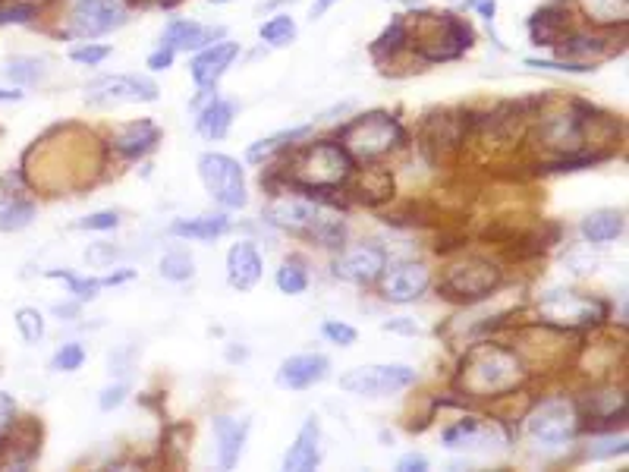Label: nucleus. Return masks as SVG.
I'll return each mask as SVG.
<instances>
[{
	"label": "nucleus",
	"instance_id": "nucleus-1",
	"mask_svg": "<svg viewBox=\"0 0 629 472\" xmlns=\"http://www.w3.org/2000/svg\"><path fill=\"white\" fill-rule=\"evenodd\" d=\"M523 375V362L516 359V353L485 343V347H475L463 359L460 384L475 397H497L504 391H513L523 381Z\"/></svg>",
	"mask_w": 629,
	"mask_h": 472
},
{
	"label": "nucleus",
	"instance_id": "nucleus-2",
	"mask_svg": "<svg viewBox=\"0 0 629 472\" xmlns=\"http://www.w3.org/2000/svg\"><path fill=\"white\" fill-rule=\"evenodd\" d=\"M290 174L306 189H334L353 174V158L337 142H312L296 155Z\"/></svg>",
	"mask_w": 629,
	"mask_h": 472
},
{
	"label": "nucleus",
	"instance_id": "nucleus-3",
	"mask_svg": "<svg viewBox=\"0 0 629 472\" xmlns=\"http://www.w3.org/2000/svg\"><path fill=\"white\" fill-rule=\"evenodd\" d=\"M265 218L271 224H277V227L290 230V233H312L321 246H337V243H343V236H346L340 218H331V214H324L312 202H299V199L274 202Z\"/></svg>",
	"mask_w": 629,
	"mask_h": 472
},
{
	"label": "nucleus",
	"instance_id": "nucleus-4",
	"mask_svg": "<svg viewBox=\"0 0 629 472\" xmlns=\"http://www.w3.org/2000/svg\"><path fill=\"white\" fill-rule=\"evenodd\" d=\"M340 139H343L340 145L350 152V158H381L403 139V130L390 114L375 111V114L356 117L340 133Z\"/></svg>",
	"mask_w": 629,
	"mask_h": 472
},
{
	"label": "nucleus",
	"instance_id": "nucleus-5",
	"mask_svg": "<svg viewBox=\"0 0 629 472\" xmlns=\"http://www.w3.org/2000/svg\"><path fill=\"white\" fill-rule=\"evenodd\" d=\"M199 177L208 189V196L221 208H246L249 189H246V174L240 161H233L230 155L208 152L199 158Z\"/></svg>",
	"mask_w": 629,
	"mask_h": 472
},
{
	"label": "nucleus",
	"instance_id": "nucleus-6",
	"mask_svg": "<svg viewBox=\"0 0 629 472\" xmlns=\"http://www.w3.org/2000/svg\"><path fill=\"white\" fill-rule=\"evenodd\" d=\"M526 432L541 447H563L570 444L579 432V413L570 400L554 397L538 403L526 419Z\"/></svg>",
	"mask_w": 629,
	"mask_h": 472
},
{
	"label": "nucleus",
	"instance_id": "nucleus-7",
	"mask_svg": "<svg viewBox=\"0 0 629 472\" xmlns=\"http://www.w3.org/2000/svg\"><path fill=\"white\" fill-rule=\"evenodd\" d=\"M409 384H416V369L400 366V362L394 366H359L340 375V388L356 397H387L406 391Z\"/></svg>",
	"mask_w": 629,
	"mask_h": 472
},
{
	"label": "nucleus",
	"instance_id": "nucleus-8",
	"mask_svg": "<svg viewBox=\"0 0 629 472\" xmlns=\"http://www.w3.org/2000/svg\"><path fill=\"white\" fill-rule=\"evenodd\" d=\"M85 98L92 104H136V101H155L158 85L145 76H101L95 79Z\"/></svg>",
	"mask_w": 629,
	"mask_h": 472
},
{
	"label": "nucleus",
	"instance_id": "nucleus-9",
	"mask_svg": "<svg viewBox=\"0 0 629 472\" xmlns=\"http://www.w3.org/2000/svg\"><path fill=\"white\" fill-rule=\"evenodd\" d=\"M126 23L123 0H73V29L85 38L107 35Z\"/></svg>",
	"mask_w": 629,
	"mask_h": 472
},
{
	"label": "nucleus",
	"instance_id": "nucleus-10",
	"mask_svg": "<svg viewBox=\"0 0 629 472\" xmlns=\"http://www.w3.org/2000/svg\"><path fill=\"white\" fill-rule=\"evenodd\" d=\"M497 284H501V268L482 259H469L457 268H450L444 290L460 299H482L491 290H497Z\"/></svg>",
	"mask_w": 629,
	"mask_h": 472
},
{
	"label": "nucleus",
	"instance_id": "nucleus-11",
	"mask_svg": "<svg viewBox=\"0 0 629 472\" xmlns=\"http://www.w3.org/2000/svg\"><path fill=\"white\" fill-rule=\"evenodd\" d=\"M331 375V359L321 356V353H299V356H290L280 362L277 369V388L284 391H306L312 388V384L324 381Z\"/></svg>",
	"mask_w": 629,
	"mask_h": 472
},
{
	"label": "nucleus",
	"instance_id": "nucleus-12",
	"mask_svg": "<svg viewBox=\"0 0 629 472\" xmlns=\"http://www.w3.org/2000/svg\"><path fill=\"white\" fill-rule=\"evenodd\" d=\"M384 268H387V259H384V252L378 246H356L337 262L334 274L340 277V281H346V284L365 287V284L378 281V277L384 274Z\"/></svg>",
	"mask_w": 629,
	"mask_h": 472
},
{
	"label": "nucleus",
	"instance_id": "nucleus-13",
	"mask_svg": "<svg viewBox=\"0 0 629 472\" xmlns=\"http://www.w3.org/2000/svg\"><path fill=\"white\" fill-rule=\"evenodd\" d=\"M431 284V271L422 262H406L397 265L384 277V299L387 303H416V299L428 290Z\"/></svg>",
	"mask_w": 629,
	"mask_h": 472
},
{
	"label": "nucleus",
	"instance_id": "nucleus-14",
	"mask_svg": "<svg viewBox=\"0 0 629 472\" xmlns=\"http://www.w3.org/2000/svg\"><path fill=\"white\" fill-rule=\"evenodd\" d=\"M236 57H240V45H236V41H214V45H208L199 57L192 60L195 85H199V89H214Z\"/></svg>",
	"mask_w": 629,
	"mask_h": 472
},
{
	"label": "nucleus",
	"instance_id": "nucleus-15",
	"mask_svg": "<svg viewBox=\"0 0 629 472\" xmlns=\"http://www.w3.org/2000/svg\"><path fill=\"white\" fill-rule=\"evenodd\" d=\"M262 255H258V249L252 243H233L230 252H227V281L233 290H252L258 281H262Z\"/></svg>",
	"mask_w": 629,
	"mask_h": 472
},
{
	"label": "nucleus",
	"instance_id": "nucleus-16",
	"mask_svg": "<svg viewBox=\"0 0 629 472\" xmlns=\"http://www.w3.org/2000/svg\"><path fill=\"white\" fill-rule=\"evenodd\" d=\"M214 438H218V466L233 469L243 457V447L249 438V419L218 416L214 419Z\"/></svg>",
	"mask_w": 629,
	"mask_h": 472
},
{
	"label": "nucleus",
	"instance_id": "nucleus-17",
	"mask_svg": "<svg viewBox=\"0 0 629 472\" xmlns=\"http://www.w3.org/2000/svg\"><path fill=\"white\" fill-rule=\"evenodd\" d=\"M321 463V425L312 416L306 425L299 428V435L293 441V447L287 450L284 457V469L290 472H309Z\"/></svg>",
	"mask_w": 629,
	"mask_h": 472
},
{
	"label": "nucleus",
	"instance_id": "nucleus-18",
	"mask_svg": "<svg viewBox=\"0 0 629 472\" xmlns=\"http://www.w3.org/2000/svg\"><path fill=\"white\" fill-rule=\"evenodd\" d=\"M221 35H224V29H208V26L192 23V19H173L161 38V45L170 51H199V48L214 45V38H221Z\"/></svg>",
	"mask_w": 629,
	"mask_h": 472
},
{
	"label": "nucleus",
	"instance_id": "nucleus-19",
	"mask_svg": "<svg viewBox=\"0 0 629 472\" xmlns=\"http://www.w3.org/2000/svg\"><path fill=\"white\" fill-rule=\"evenodd\" d=\"M158 126L151 123V120H133V123H126L123 130L117 133L114 139V148L123 155V158H142L145 152H151L158 142Z\"/></svg>",
	"mask_w": 629,
	"mask_h": 472
},
{
	"label": "nucleus",
	"instance_id": "nucleus-20",
	"mask_svg": "<svg viewBox=\"0 0 629 472\" xmlns=\"http://www.w3.org/2000/svg\"><path fill=\"white\" fill-rule=\"evenodd\" d=\"M579 233H582L585 243H595V246L614 243L617 236L623 233V214L620 211H592V214H585L582 224H579Z\"/></svg>",
	"mask_w": 629,
	"mask_h": 472
},
{
	"label": "nucleus",
	"instance_id": "nucleus-21",
	"mask_svg": "<svg viewBox=\"0 0 629 472\" xmlns=\"http://www.w3.org/2000/svg\"><path fill=\"white\" fill-rule=\"evenodd\" d=\"M233 114H236L233 101H224V98L214 95L202 107V114H199V120H195V126H199V133L205 139H224L227 130H230V123H233Z\"/></svg>",
	"mask_w": 629,
	"mask_h": 472
},
{
	"label": "nucleus",
	"instance_id": "nucleus-22",
	"mask_svg": "<svg viewBox=\"0 0 629 472\" xmlns=\"http://www.w3.org/2000/svg\"><path fill=\"white\" fill-rule=\"evenodd\" d=\"M230 230V221L224 214H202V218H189V221H177L170 227L173 236H183V240H214Z\"/></svg>",
	"mask_w": 629,
	"mask_h": 472
},
{
	"label": "nucleus",
	"instance_id": "nucleus-23",
	"mask_svg": "<svg viewBox=\"0 0 629 472\" xmlns=\"http://www.w3.org/2000/svg\"><path fill=\"white\" fill-rule=\"evenodd\" d=\"M595 303H589V299H579L573 293H554L548 296V303H545V312L551 318H563V321H579V325H585V321H595Z\"/></svg>",
	"mask_w": 629,
	"mask_h": 472
},
{
	"label": "nucleus",
	"instance_id": "nucleus-24",
	"mask_svg": "<svg viewBox=\"0 0 629 472\" xmlns=\"http://www.w3.org/2000/svg\"><path fill=\"white\" fill-rule=\"evenodd\" d=\"M545 139H548V145L560 148V152H576L582 130H579V123H576L573 114H560V117L545 123Z\"/></svg>",
	"mask_w": 629,
	"mask_h": 472
},
{
	"label": "nucleus",
	"instance_id": "nucleus-25",
	"mask_svg": "<svg viewBox=\"0 0 629 472\" xmlns=\"http://www.w3.org/2000/svg\"><path fill=\"white\" fill-rule=\"evenodd\" d=\"M48 277H57V281H67V287L76 293V299H95L101 287H114V284L126 281L129 271L111 274V277H101V281H89V277H76V274H67V271H48Z\"/></svg>",
	"mask_w": 629,
	"mask_h": 472
},
{
	"label": "nucleus",
	"instance_id": "nucleus-26",
	"mask_svg": "<svg viewBox=\"0 0 629 472\" xmlns=\"http://www.w3.org/2000/svg\"><path fill=\"white\" fill-rule=\"evenodd\" d=\"M306 136H309V126H296V130H284V133L268 136V139H262V142L249 145L246 158H249L252 164H258V161H268L274 152H280V148H287V145H293L296 139H306Z\"/></svg>",
	"mask_w": 629,
	"mask_h": 472
},
{
	"label": "nucleus",
	"instance_id": "nucleus-27",
	"mask_svg": "<svg viewBox=\"0 0 629 472\" xmlns=\"http://www.w3.org/2000/svg\"><path fill=\"white\" fill-rule=\"evenodd\" d=\"M262 41H268L271 48H287L290 41L296 38V23H293V16H287V13H280V16H274V19H268V23L262 26Z\"/></svg>",
	"mask_w": 629,
	"mask_h": 472
},
{
	"label": "nucleus",
	"instance_id": "nucleus-28",
	"mask_svg": "<svg viewBox=\"0 0 629 472\" xmlns=\"http://www.w3.org/2000/svg\"><path fill=\"white\" fill-rule=\"evenodd\" d=\"M161 274L167 277V281H173V284H183V281H189V277L195 274V262H192V255H189V252H183V249H173V252H167L164 259H161Z\"/></svg>",
	"mask_w": 629,
	"mask_h": 472
},
{
	"label": "nucleus",
	"instance_id": "nucleus-29",
	"mask_svg": "<svg viewBox=\"0 0 629 472\" xmlns=\"http://www.w3.org/2000/svg\"><path fill=\"white\" fill-rule=\"evenodd\" d=\"M277 287H280V293H287V296H299V293H306V287H309V274H306V268H302L299 262H284L277 268Z\"/></svg>",
	"mask_w": 629,
	"mask_h": 472
},
{
	"label": "nucleus",
	"instance_id": "nucleus-30",
	"mask_svg": "<svg viewBox=\"0 0 629 472\" xmlns=\"http://www.w3.org/2000/svg\"><path fill=\"white\" fill-rule=\"evenodd\" d=\"M7 76L19 85H32L38 82L41 76H45V60L38 57H13L7 63Z\"/></svg>",
	"mask_w": 629,
	"mask_h": 472
},
{
	"label": "nucleus",
	"instance_id": "nucleus-31",
	"mask_svg": "<svg viewBox=\"0 0 629 472\" xmlns=\"http://www.w3.org/2000/svg\"><path fill=\"white\" fill-rule=\"evenodd\" d=\"M479 441H482V428H479V422H475V419H463V422H457V425L444 432V444L453 447V450H457V447H472Z\"/></svg>",
	"mask_w": 629,
	"mask_h": 472
},
{
	"label": "nucleus",
	"instance_id": "nucleus-32",
	"mask_svg": "<svg viewBox=\"0 0 629 472\" xmlns=\"http://www.w3.org/2000/svg\"><path fill=\"white\" fill-rule=\"evenodd\" d=\"M16 328H19V334H23L26 343H38L41 337H45V318H41L38 309L26 306V309L16 312Z\"/></svg>",
	"mask_w": 629,
	"mask_h": 472
},
{
	"label": "nucleus",
	"instance_id": "nucleus-33",
	"mask_svg": "<svg viewBox=\"0 0 629 472\" xmlns=\"http://www.w3.org/2000/svg\"><path fill=\"white\" fill-rule=\"evenodd\" d=\"M32 218H35L32 205H23V202L4 205L0 208V230H23V227L32 224Z\"/></svg>",
	"mask_w": 629,
	"mask_h": 472
},
{
	"label": "nucleus",
	"instance_id": "nucleus-34",
	"mask_svg": "<svg viewBox=\"0 0 629 472\" xmlns=\"http://www.w3.org/2000/svg\"><path fill=\"white\" fill-rule=\"evenodd\" d=\"M82 362H85L82 343H63L51 359V369L54 372H76V369H82Z\"/></svg>",
	"mask_w": 629,
	"mask_h": 472
},
{
	"label": "nucleus",
	"instance_id": "nucleus-35",
	"mask_svg": "<svg viewBox=\"0 0 629 472\" xmlns=\"http://www.w3.org/2000/svg\"><path fill=\"white\" fill-rule=\"evenodd\" d=\"M617 454H626V435H601L589 447L592 460H607V457H617Z\"/></svg>",
	"mask_w": 629,
	"mask_h": 472
},
{
	"label": "nucleus",
	"instance_id": "nucleus-36",
	"mask_svg": "<svg viewBox=\"0 0 629 472\" xmlns=\"http://www.w3.org/2000/svg\"><path fill=\"white\" fill-rule=\"evenodd\" d=\"M324 337H328L331 343H337V347H353L356 343V328L353 325H346V321H324Z\"/></svg>",
	"mask_w": 629,
	"mask_h": 472
},
{
	"label": "nucleus",
	"instance_id": "nucleus-37",
	"mask_svg": "<svg viewBox=\"0 0 629 472\" xmlns=\"http://www.w3.org/2000/svg\"><path fill=\"white\" fill-rule=\"evenodd\" d=\"M35 4L32 0H19V4H10L0 10V23H29V19L35 16Z\"/></svg>",
	"mask_w": 629,
	"mask_h": 472
},
{
	"label": "nucleus",
	"instance_id": "nucleus-38",
	"mask_svg": "<svg viewBox=\"0 0 629 472\" xmlns=\"http://www.w3.org/2000/svg\"><path fill=\"white\" fill-rule=\"evenodd\" d=\"M79 227L82 230H114V227H120V218L114 211H98V214H89V218H82Z\"/></svg>",
	"mask_w": 629,
	"mask_h": 472
},
{
	"label": "nucleus",
	"instance_id": "nucleus-39",
	"mask_svg": "<svg viewBox=\"0 0 629 472\" xmlns=\"http://www.w3.org/2000/svg\"><path fill=\"white\" fill-rule=\"evenodd\" d=\"M107 54H111V48H107V45H85V48H76L70 57L76 63H89V67H95V63H101Z\"/></svg>",
	"mask_w": 629,
	"mask_h": 472
},
{
	"label": "nucleus",
	"instance_id": "nucleus-40",
	"mask_svg": "<svg viewBox=\"0 0 629 472\" xmlns=\"http://www.w3.org/2000/svg\"><path fill=\"white\" fill-rule=\"evenodd\" d=\"M13 419H16V400L0 391V438H4V432L13 425Z\"/></svg>",
	"mask_w": 629,
	"mask_h": 472
},
{
	"label": "nucleus",
	"instance_id": "nucleus-41",
	"mask_svg": "<svg viewBox=\"0 0 629 472\" xmlns=\"http://www.w3.org/2000/svg\"><path fill=\"white\" fill-rule=\"evenodd\" d=\"M126 391H129V388H126L123 381L114 384V388H107V391L101 394V400H98V403H101V410H114V406H120V403L126 400Z\"/></svg>",
	"mask_w": 629,
	"mask_h": 472
},
{
	"label": "nucleus",
	"instance_id": "nucleus-42",
	"mask_svg": "<svg viewBox=\"0 0 629 472\" xmlns=\"http://www.w3.org/2000/svg\"><path fill=\"white\" fill-rule=\"evenodd\" d=\"M173 54H177V51H170V48H164V45H161L155 54L148 57V67H151V70H167L170 63H173Z\"/></svg>",
	"mask_w": 629,
	"mask_h": 472
},
{
	"label": "nucleus",
	"instance_id": "nucleus-43",
	"mask_svg": "<svg viewBox=\"0 0 629 472\" xmlns=\"http://www.w3.org/2000/svg\"><path fill=\"white\" fill-rule=\"evenodd\" d=\"M397 469H400V472H425V469H428V460H425L422 454H406V457L397 463Z\"/></svg>",
	"mask_w": 629,
	"mask_h": 472
},
{
	"label": "nucleus",
	"instance_id": "nucleus-44",
	"mask_svg": "<svg viewBox=\"0 0 629 472\" xmlns=\"http://www.w3.org/2000/svg\"><path fill=\"white\" fill-rule=\"evenodd\" d=\"M337 4V0H315V7H312V19H318V16H324L331 7Z\"/></svg>",
	"mask_w": 629,
	"mask_h": 472
},
{
	"label": "nucleus",
	"instance_id": "nucleus-45",
	"mask_svg": "<svg viewBox=\"0 0 629 472\" xmlns=\"http://www.w3.org/2000/svg\"><path fill=\"white\" fill-rule=\"evenodd\" d=\"M19 98H23L19 92H4V89H0V104H7V101H19Z\"/></svg>",
	"mask_w": 629,
	"mask_h": 472
},
{
	"label": "nucleus",
	"instance_id": "nucleus-46",
	"mask_svg": "<svg viewBox=\"0 0 629 472\" xmlns=\"http://www.w3.org/2000/svg\"><path fill=\"white\" fill-rule=\"evenodd\" d=\"M479 10H482V16H485V19H491V16H494V0H485V4H482Z\"/></svg>",
	"mask_w": 629,
	"mask_h": 472
},
{
	"label": "nucleus",
	"instance_id": "nucleus-47",
	"mask_svg": "<svg viewBox=\"0 0 629 472\" xmlns=\"http://www.w3.org/2000/svg\"><path fill=\"white\" fill-rule=\"evenodd\" d=\"M208 4H214V7H221V4H230V0H208Z\"/></svg>",
	"mask_w": 629,
	"mask_h": 472
}]
</instances>
